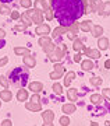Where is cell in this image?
Segmentation results:
<instances>
[{"mask_svg":"<svg viewBox=\"0 0 110 126\" xmlns=\"http://www.w3.org/2000/svg\"><path fill=\"white\" fill-rule=\"evenodd\" d=\"M20 4L24 9H31L32 7V0H20Z\"/></svg>","mask_w":110,"mask_h":126,"instance_id":"obj_32","label":"cell"},{"mask_svg":"<svg viewBox=\"0 0 110 126\" xmlns=\"http://www.w3.org/2000/svg\"><path fill=\"white\" fill-rule=\"evenodd\" d=\"M91 125H92V126H99V125L96 123V122H91Z\"/></svg>","mask_w":110,"mask_h":126,"instance_id":"obj_50","label":"cell"},{"mask_svg":"<svg viewBox=\"0 0 110 126\" xmlns=\"http://www.w3.org/2000/svg\"><path fill=\"white\" fill-rule=\"evenodd\" d=\"M0 13L4 14V16H7V14L11 13V9H10L9 6H0Z\"/></svg>","mask_w":110,"mask_h":126,"instance_id":"obj_35","label":"cell"},{"mask_svg":"<svg viewBox=\"0 0 110 126\" xmlns=\"http://www.w3.org/2000/svg\"><path fill=\"white\" fill-rule=\"evenodd\" d=\"M63 34H67V27H64V25H60V27L53 30V36H54V38L63 35Z\"/></svg>","mask_w":110,"mask_h":126,"instance_id":"obj_20","label":"cell"},{"mask_svg":"<svg viewBox=\"0 0 110 126\" xmlns=\"http://www.w3.org/2000/svg\"><path fill=\"white\" fill-rule=\"evenodd\" d=\"M42 48H43V52H45V53H48V55H49L50 52H53V49L56 48V45H54L53 42H50L49 45H45V46H42Z\"/></svg>","mask_w":110,"mask_h":126,"instance_id":"obj_30","label":"cell"},{"mask_svg":"<svg viewBox=\"0 0 110 126\" xmlns=\"http://www.w3.org/2000/svg\"><path fill=\"white\" fill-rule=\"evenodd\" d=\"M78 28H79V23H77V21H74L71 25H68L67 27V38L74 41L78 35Z\"/></svg>","mask_w":110,"mask_h":126,"instance_id":"obj_5","label":"cell"},{"mask_svg":"<svg viewBox=\"0 0 110 126\" xmlns=\"http://www.w3.org/2000/svg\"><path fill=\"white\" fill-rule=\"evenodd\" d=\"M110 14V1L103 3V16H109Z\"/></svg>","mask_w":110,"mask_h":126,"instance_id":"obj_33","label":"cell"},{"mask_svg":"<svg viewBox=\"0 0 110 126\" xmlns=\"http://www.w3.org/2000/svg\"><path fill=\"white\" fill-rule=\"evenodd\" d=\"M29 90L32 93H38L39 94L40 91L43 90V84L39 83V81H32V83H29Z\"/></svg>","mask_w":110,"mask_h":126,"instance_id":"obj_10","label":"cell"},{"mask_svg":"<svg viewBox=\"0 0 110 126\" xmlns=\"http://www.w3.org/2000/svg\"><path fill=\"white\" fill-rule=\"evenodd\" d=\"M61 109L66 115H71V113H74L75 111H77V107H75L74 104H64Z\"/></svg>","mask_w":110,"mask_h":126,"instance_id":"obj_13","label":"cell"},{"mask_svg":"<svg viewBox=\"0 0 110 126\" xmlns=\"http://www.w3.org/2000/svg\"><path fill=\"white\" fill-rule=\"evenodd\" d=\"M17 99L21 101V102L22 101H26V99H28V90H25L24 87H21L17 93Z\"/></svg>","mask_w":110,"mask_h":126,"instance_id":"obj_15","label":"cell"},{"mask_svg":"<svg viewBox=\"0 0 110 126\" xmlns=\"http://www.w3.org/2000/svg\"><path fill=\"white\" fill-rule=\"evenodd\" d=\"M92 21L91 20H85V21H82V23H79V30H82L84 32H89L92 31Z\"/></svg>","mask_w":110,"mask_h":126,"instance_id":"obj_11","label":"cell"},{"mask_svg":"<svg viewBox=\"0 0 110 126\" xmlns=\"http://www.w3.org/2000/svg\"><path fill=\"white\" fill-rule=\"evenodd\" d=\"M28 72L24 70L22 67H15L13 72L10 73V81L15 84V86H20V87H24L28 83Z\"/></svg>","mask_w":110,"mask_h":126,"instance_id":"obj_2","label":"cell"},{"mask_svg":"<svg viewBox=\"0 0 110 126\" xmlns=\"http://www.w3.org/2000/svg\"><path fill=\"white\" fill-rule=\"evenodd\" d=\"M20 20H21V23H22V25H25V27H29L31 25V20L28 18V16H26V13H22V16L20 17Z\"/></svg>","mask_w":110,"mask_h":126,"instance_id":"obj_25","label":"cell"},{"mask_svg":"<svg viewBox=\"0 0 110 126\" xmlns=\"http://www.w3.org/2000/svg\"><path fill=\"white\" fill-rule=\"evenodd\" d=\"M103 99H105V97L100 94H92L91 95V98H89V101L93 104V105H99V104L103 102Z\"/></svg>","mask_w":110,"mask_h":126,"instance_id":"obj_16","label":"cell"},{"mask_svg":"<svg viewBox=\"0 0 110 126\" xmlns=\"http://www.w3.org/2000/svg\"><path fill=\"white\" fill-rule=\"evenodd\" d=\"M1 126H13V123H11L10 119H4V121L1 122Z\"/></svg>","mask_w":110,"mask_h":126,"instance_id":"obj_42","label":"cell"},{"mask_svg":"<svg viewBox=\"0 0 110 126\" xmlns=\"http://www.w3.org/2000/svg\"><path fill=\"white\" fill-rule=\"evenodd\" d=\"M11 18H13V20H20V17H21V14L18 13V11H11Z\"/></svg>","mask_w":110,"mask_h":126,"instance_id":"obj_41","label":"cell"},{"mask_svg":"<svg viewBox=\"0 0 110 126\" xmlns=\"http://www.w3.org/2000/svg\"><path fill=\"white\" fill-rule=\"evenodd\" d=\"M25 13H26V16H28V18L31 20V23L38 24V25L43 24V13H42L40 10H38V9H28V11H25Z\"/></svg>","mask_w":110,"mask_h":126,"instance_id":"obj_3","label":"cell"},{"mask_svg":"<svg viewBox=\"0 0 110 126\" xmlns=\"http://www.w3.org/2000/svg\"><path fill=\"white\" fill-rule=\"evenodd\" d=\"M82 48H84L82 41L78 39V38H75V39H74V44H73V49H74L75 52H79V50H82Z\"/></svg>","mask_w":110,"mask_h":126,"instance_id":"obj_23","label":"cell"},{"mask_svg":"<svg viewBox=\"0 0 110 126\" xmlns=\"http://www.w3.org/2000/svg\"><path fill=\"white\" fill-rule=\"evenodd\" d=\"M0 1H3V3H10V1H13V0H0Z\"/></svg>","mask_w":110,"mask_h":126,"instance_id":"obj_49","label":"cell"},{"mask_svg":"<svg viewBox=\"0 0 110 126\" xmlns=\"http://www.w3.org/2000/svg\"><path fill=\"white\" fill-rule=\"evenodd\" d=\"M4 36H6V31L4 30H0V39H4Z\"/></svg>","mask_w":110,"mask_h":126,"instance_id":"obj_46","label":"cell"},{"mask_svg":"<svg viewBox=\"0 0 110 126\" xmlns=\"http://www.w3.org/2000/svg\"><path fill=\"white\" fill-rule=\"evenodd\" d=\"M67 98L70 101H77L78 98V90L77 88H68L67 90Z\"/></svg>","mask_w":110,"mask_h":126,"instance_id":"obj_17","label":"cell"},{"mask_svg":"<svg viewBox=\"0 0 110 126\" xmlns=\"http://www.w3.org/2000/svg\"><path fill=\"white\" fill-rule=\"evenodd\" d=\"M25 108L31 112H39V111H42V105H40V102H31L29 101L25 104Z\"/></svg>","mask_w":110,"mask_h":126,"instance_id":"obj_7","label":"cell"},{"mask_svg":"<svg viewBox=\"0 0 110 126\" xmlns=\"http://www.w3.org/2000/svg\"><path fill=\"white\" fill-rule=\"evenodd\" d=\"M42 119L45 122H53V119H54V112H53L52 109H46L45 112H42Z\"/></svg>","mask_w":110,"mask_h":126,"instance_id":"obj_14","label":"cell"},{"mask_svg":"<svg viewBox=\"0 0 110 126\" xmlns=\"http://www.w3.org/2000/svg\"><path fill=\"white\" fill-rule=\"evenodd\" d=\"M0 107H1V101H0Z\"/></svg>","mask_w":110,"mask_h":126,"instance_id":"obj_52","label":"cell"},{"mask_svg":"<svg viewBox=\"0 0 110 126\" xmlns=\"http://www.w3.org/2000/svg\"><path fill=\"white\" fill-rule=\"evenodd\" d=\"M106 126H110V121H107V122H106Z\"/></svg>","mask_w":110,"mask_h":126,"instance_id":"obj_51","label":"cell"},{"mask_svg":"<svg viewBox=\"0 0 110 126\" xmlns=\"http://www.w3.org/2000/svg\"><path fill=\"white\" fill-rule=\"evenodd\" d=\"M102 81H103V80H102L100 77H98V76H93L92 79H89V83H91L92 86H100Z\"/></svg>","mask_w":110,"mask_h":126,"instance_id":"obj_29","label":"cell"},{"mask_svg":"<svg viewBox=\"0 0 110 126\" xmlns=\"http://www.w3.org/2000/svg\"><path fill=\"white\" fill-rule=\"evenodd\" d=\"M42 126H54V125H53V122H45Z\"/></svg>","mask_w":110,"mask_h":126,"instance_id":"obj_48","label":"cell"},{"mask_svg":"<svg viewBox=\"0 0 110 126\" xmlns=\"http://www.w3.org/2000/svg\"><path fill=\"white\" fill-rule=\"evenodd\" d=\"M0 84L4 87L6 90H9L10 83H9V80H7V77H6V76H0Z\"/></svg>","mask_w":110,"mask_h":126,"instance_id":"obj_31","label":"cell"},{"mask_svg":"<svg viewBox=\"0 0 110 126\" xmlns=\"http://www.w3.org/2000/svg\"><path fill=\"white\" fill-rule=\"evenodd\" d=\"M82 50H84V55H85V56H88L89 52H91V48H86V46H84V48H82Z\"/></svg>","mask_w":110,"mask_h":126,"instance_id":"obj_44","label":"cell"},{"mask_svg":"<svg viewBox=\"0 0 110 126\" xmlns=\"http://www.w3.org/2000/svg\"><path fill=\"white\" fill-rule=\"evenodd\" d=\"M88 56H89V59H99L100 58V50L99 49H91Z\"/></svg>","mask_w":110,"mask_h":126,"instance_id":"obj_27","label":"cell"},{"mask_svg":"<svg viewBox=\"0 0 110 126\" xmlns=\"http://www.w3.org/2000/svg\"><path fill=\"white\" fill-rule=\"evenodd\" d=\"M25 25H15V30H17V31H24V30H25Z\"/></svg>","mask_w":110,"mask_h":126,"instance_id":"obj_45","label":"cell"},{"mask_svg":"<svg viewBox=\"0 0 110 126\" xmlns=\"http://www.w3.org/2000/svg\"><path fill=\"white\" fill-rule=\"evenodd\" d=\"M60 125H61V126H68V125H70V118L67 116V115L61 116V118H60Z\"/></svg>","mask_w":110,"mask_h":126,"instance_id":"obj_34","label":"cell"},{"mask_svg":"<svg viewBox=\"0 0 110 126\" xmlns=\"http://www.w3.org/2000/svg\"><path fill=\"white\" fill-rule=\"evenodd\" d=\"M109 48H110V46H109Z\"/></svg>","mask_w":110,"mask_h":126,"instance_id":"obj_53","label":"cell"},{"mask_svg":"<svg viewBox=\"0 0 110 126\" xmlns=\"http://www.w3.org/2000/svg\"><path fill=\"white\" fill-rule=\"evenodd\" d=\"M102 34H103V28H102L100 25H93L92 27V35L95 36V38H100Z\"/></svg>","mask_w":110,"mask_h":126,"instance_id":"obj_22","label":"cell"},{"mask_svg":"<svg viewBox=\"0 0 110 126\" xmlns=\"http://www.w3.org/2000/svg\"><path fill=\"white\" fill-rule=\"evenodd\" d=\"M109 39L106 38V36H100L99 38V41H98V48H99V50H106L109 49Z\"/></svg>","mask_w":110,"mask_h":126,"instance_id":"obj_8","label":"cell"},{"mask_svg":"<svg viewBox=\"0 0 110 126\" xmlns=\"http://www.w3.org/2000/svg\"><path fill=\"white\" fill-rule=\"evenodd\" d=\"M39 101H40L39 94H38V93H34V94H32V97H31V102H39Z\"/></svg>","mask_w":110,"mask_h":126,"instance_id":"obj_38","label":"cell"},{"mask_svg":"<svg viewBox=\"0 0 110 126\" xmlns=\"http://www.w3.org/2000/svg\"><path fill=\"white\" fill-rule=\"evenodd\" d=\"M22 60H24V63H25L26 67H35L36 60H35V58H34V56H31V55H25Z\"/></svg>","mask_w":110,"mask_h":126,"instance_id":"obj_12","label":"cell"},{"mask_svg":"<svg viewBox=\"0 0 110 126\" xmlns=\"http://www.w3.org/2000/svg\"><path fill=\"white\" fill-rule=\"evenodd\" d=\"M45 17H46V20H48V21H52L53 18H54V13H53V10H52V6H50V7L45 11Z\"/></svg>","mask_w":110,"mask_h":126,"instance_id":"obj_28","label":"cell"},{"mask_svg":"<svg viewBox=\"0 0 110 126\" xmlns=\"http://www.w3.org/2000/svg\"><path fill=\"white\" fill-rule=\"evenodd\" d=\"M53 93H54L56 95H61V94H63V87H61V84L54 83V84H53Z\"/></svg>","mask_w":110,"mask_h":126,"instance_id":"obj_26","label":"cell"},{"mask_svg":"<svg viewBox=\"0 0 110 126\" xmlns=\"http://www.w3.org/2000/svg\"><path fill=\"white\" fill-rule=\"evenodd\" d=\"M66 50H63L61 48H59V46H56V48H54V49H53V52H50V53H49V59H50V60H52V62H60V60H61L63 58H64V56H66Z\"/></svg>","mask_w":110,"mask_h":126,"instance_id":"obj_4","label":"cell"},{"mask_svg":"<svg viewBox=\"0 0 110 126\" xmlns=\"http://www.w3.org/2000/svg\"><path fill=\"white\" fill-rule=\"evenodd\" d=\"M50 42H52V38H50V36H48V35H43V36H40V38H39V45L40 46L49 45Z\"/></svg>","mask_w":110,"mask_h":126,"instance_id":"obj_24","label":"cell"},{"mask_svg":"<svg viewBox=\"0 0 110 126\" xmlns=\"http://www.w3.org/2000/svg\"><path fill=\"white\" fill-rule=\"evenodd\" d=\"M49 32H50V27H49L48 24H40V25H38L35 30V34H38V35L43 36V35H48Z\"/></svg>","mask_w":110,"mask_h":126,"instance_id":"obj_6","label":"cell"},{"mask_svg":"<svg viewBox=\"0 0 110 126\" xmlns=\"http://www.w3.org/2000/svg\"><path fill=\"white\" fill-rule=\"evenodd\" d=\"M14 53L18 55V56H25V55H31V50L28 48H21V46H17L14 49Z\"/></svg>","mask_w":110,"mask_h":126,"instance_id":"obj_19","label":"cell"},{"mask_svg":"<svg viewBox=\"0 0 110 126\" xmlns=\"http://www.w3.org/2000/svg\"><path fill=\"white\" fill-rule=\"evenodd\" d=\"M7 62H9V58H7V56H3V58L0 59V67L6 66V64H7Z\"/></svg>","mask_w":110,"mask_h":126,"instance_id":"obj_40","label":"cell"},{"mask_svg":"<svg viewBox=\"0 0 110 126\" xmlns=\"http://www.w3.org/2000/svg\"><path fill=\"white\" fill-rule=\"evenodd\" d=\"M63 74H64V73H61V72H56V70H54V72L50 73V79H53V80H57V79H60V77H61Z\"/></svg>","mask_w":110,"mask_h":126,"instance_id":"obj_36","label":"cell"},{"mask_svg":"<svg viewBox=\"0 0 110 126\" xmlns=\"http://www.w3.org/2000/svg\"><path fill=\"white\" fill-rule=\"evenodd\" d=\"M54 70H56V72L64 73V66H63L61 63H54Z\"/></svg>","mask_w":110,"mask_h":126,"instance_id":"obj_37","label":"cell"},{"mask_svg":"<svg viewBox=\"0 0 110 126\" xmlns=\"http://www.w3.org/2000/svg\"><path fill=\"white\" fill-rule=\"evenodd\" d=\"M102 95L110 101V88H103V93H102Z\"/></svg>","mask_w":110,"mask_h":126,"instance_id":"obj_39","label":"cell"},{"mask_svg":"<svg viewBox=\"0 0 110 126\" xmlns=\"http://www.w3.org/2000/svg\"><path fill=\"white\" fill-rule=\"evenodd\" d=\"M11 98H13V94H11V91L10 90H3L1 93H0V99L1 101H11Z\"/></svg>","mask_w":110,"mask_h":126,"instance_id":"obj_18","label":"cell"},{"mask_svg":"<svg viewBox=\"0 0 110 126\" xmlns=\"http://www.w3.org/2000/svg\"><path fill=\"white\" fill-rule=\"evenodd\" d=\"M105 67L106 69H110V59H107V60L105 62Z\"/></svg>","mask_w":110,"mask_h":126,"instance_id":"obj_47","label":"cell"},{"mask_svg":"<svg viewBox=\"0 0 110 126\" xmlns=\"http://www.w3.org/2000/svg\"><path fill=\"white\" fill-rule=\"evenodd\" d=\"M52 10L60 25L68 27L85 13L82 0H52Z\"/></svg>","mask_w":110,"mask_h":126,"instance_id":"obj_1","label":"cell"},{"mask_svg":"<svg viewBox=\"0 0 110 126\" xmlns=\"http://www.w3.org/2000/svg\"><path fill=\"white\" fill-rule=\"evenodd\" d=\"M81 56H82V55H81V53L78 52V53H77V55L74 56V62H77V63H78V62H81Z\"/></svg>","mask_w":110,"mask_h":126,"instance_id":"obj_43","label":"cell"},{"mask_svg":"<svg viewBox=\"0 0 110 126\" xmlns=\"http://www.w3.org/2000/svg\"><path fill=\"white\" fill-rule=\"evenodd\" d=\"M81 67H82L84 72H89V70H92V69L95 67V64H93L92 59H85V60L81 62Z\"/></svg>","mask_w":110,"mask_h":126,"instance_id":"obj_9","label":"cell"},{"mask_svg":"<svg viewBox=\"0 0 110 126\" xmlns=\"http://www.w3.org/2000/svg\"><path fill=\"white\" fill-rule=\"evenodd\" d=\"M75 79V72H68L66 74V77H64V86L68 87L71 84V81Z\"/></svg>","mask_w":110,"mask_h":126,"instance_id":"obj_21","label":"cell"}]
</instances>
